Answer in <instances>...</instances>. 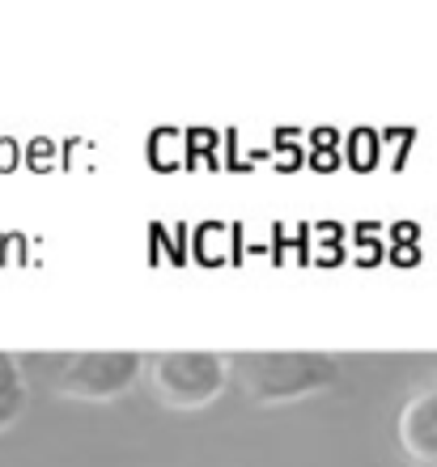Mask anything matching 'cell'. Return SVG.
Segmentation results:
<instances>
[{
  "label": "cell",
  "mask_w": 437,
  "mask_h": 467,
  "mask_svg": "<svg viewBox=\"0 0 437 467\" xmlns=\"http://www.w3.org/2000/svg\"><path fill=\"white\" fill-rule=\"evenodd\" d=\"M26 400H30V387H26L22 357L0 353V433L26 412Z\"/></svg>",
  "instance_id": "5"
},
{
  "label": "cell",
  "mask_w": 437,
  "mask_h": 467,
  "mask_svg": "<svg viewBox=\"0 0 437 467\" xmlns=\"http://www.w3.org/2000/svg\"><path fill=\"white\" fill-rule=\"evenodd\" d=\"M149 387L166 408L195 412L230 387V357L221 353H158L149 357Z\"/></svg>",
  "instance_id": "3"
},
{
  "label": "cell",
  "mask_w": 437,
  "mask_h": 467,
  "mask_svg": "<svg viewBox=\"0 0 437 467\" xmlns=\"http://www.w3.org/2000/svg\"><path fill=\"white\" fill-rule=\"evenodd\" d=\"M400 451L412 467H437V379L416 387L395 420Z\"/></svg>",
  "instance_id": "4"
},
{
  "label": "cell",
  "mask_w": 437,
  "mask_h": 467,
  "mask_svg": "<svg viewBox=\"0 0 437 467\" xmlns=\"http://www.w3.org/2000/svg\"><path fill=\"white\" fill-rule=\"evenodd\" d=\"M149 374V357L132 348H86V353H68L56 361L51 387L68 400H89V404H107L120 400Z\"/></svg>",
  "instance_id": "2"
},
{
  "label": "cell",
  "mask_w": 437,
  "mask_h": 467,
  "mask_svg": "<svg viewBox=\"0 0 437 467\" xmlns=\"http://www.w3.org/2000/svg\"><path fill=\"white\" fill-rule=\"evenodd\" d=\"M344 361L323 348H276V353H234L230 379L255 404H293L336 387Z\"/></svg>",
  "instance_id": "1"
}]
</instances>
